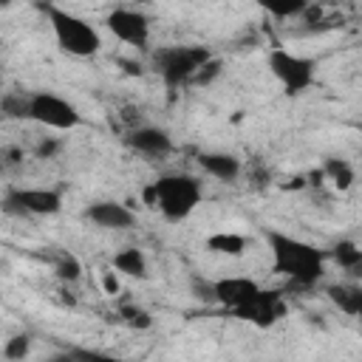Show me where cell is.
Listing matches in <instances>:
<instances>
[{"label": "cell", "mask_w": 362, "mask_h": 362, "mask_svg": "<svg viewBox=\"0 0 362 362\" xmlns=\"http://www.w3.org/2000/svg\"><path fill=\"white\" fill-rule=\"evenodd\" d=\"M263 238L272 252V272L294 280L297 286H314L325 274V252L314 243L280 229H263Z\"/></svg>", "instance_id": "6da1fadb"}, {"label": "cell", "mask_w": 362, "mask_h": 362, "mask_svg": "<svg viewBox=\"0 0 362 362\" xmlns=\"http://www.w3.org/2000/svg\"><path fill=\"white\" fill-rule=\"evenodd\" d=\"M144 198L167 221L178 223L195 212V206L204 198V189H201V181L189 173H164L147 187Z\"/></svg>", "instance_id": "7a4b0ae2"}, {"label": "cell", "mask_w": 362, "mask_h": 362, "mask_svg": "<svg viewBox=\"0 0 362 362\" xmlns=\"http://www.w3.org/2000/svg\"><path fill=\"white\" fill-rule=\"evenodd\" d=\"M40 8H42V14H45L51 31H54L57 45H59L65 54H71V57H93V54L102 48V37H99L96 25H90L88 20H82V17H76V14L65 11V8H59V6H54V3H45V6H40Z\"/></svg>", "instance_id": "3957f363"}, {"label": "cell", "mask_w": 362, "mask_h": 362, "mask_svg": "<svg viewBox=\"0 0 362 362\" xmlns=\"http://www.w3.org/2000/svg\"><path fill=\"white\" fill-rule=\"evenodd\" d=\"M212 54L204 45H164L153 51V68L167 88H181L195 79L198 68Z\"/></svg>", "instance_id": "277c9868"}, {"label": "cell", "mask_w": 362, "mask_h": 362, "mask_svg": "<svg viewBox=\"0 0 362 362\" xmlns=\"http://www.w3.org/2000/svg\"><path fill=\"white\" fill-rule=\"evenodd\" d=\"M266 62H269L272 76L283 85V90L288 96H300L314 85L317 62L311 57H300V54H291L286 48H272Z\"/></svg>", "instance_id": "5b68a950"}, {"label": "cell", "mask_w": 362, "mask_h": 362, "mask_svg": "<svg viewBox=\"0 0 362 362\" xmlns=\"http://www.w3.org/2000/svg\"><path fill=\"white\" fill-rule=\"evenodd\" d=\"M31 122L51 127V130H74L82 124L76 105L62 99L54 90H34L31 93Z\"/></svg>", "instance_id": "8992f818"}, {"label": "cell", "mask_w": 362, "mask_h": 362, "mask_svg": "<svg viewBox=\"0 0 362 362\" xmlns=\"http://www.w3.org/2000/svg\"><path fill=\"white\" fill-rule=\"evenodd\" d=\"M3 209L8 215H57L62 209V195L45 187H11L6 189Z\"/></svg>", "instance_id": "52a82bcc"}, {"label": "cell", "mask_w": 362, "mask_h": 362, "mask_svg": "<svg viewBox=\"0 0 362 362\" xmlns=\"http://www.w3.org/2000/svg\"><path fill=\"white\" fill-rule=\"evenodd\" d=\"M105 25L124 45L147 48V42H150V17L144 11H136V8H113V11H107Z\"/></svg>", "instance_id": "ba28073f"}, {"label": "cell", "mask_w": 362, "mask_h": 362, "mask_svg": "<svg viewBox=\"0 0 362 362\" xmlns=\"http://www.w3.org/2000/svg\"><path fill=\"white\" fill-rule=\"evenodd\" d=\"M283 314H286V303H283L280 291H269V288H260L243 308L235 311V317L249 320V322H255L257 328H269V325H274Z\"/></svg>", "instance_id": "9c48e42d"}, {"label": "cell", "mask_w": 362, "mask_h": 362, "mask_svg": "<svg viewBox=\"0 0 362 362\" xmlns=\"http://www.w3.org/2000/svg\"><path fill=\"white\" fill-rule=\"evenodd\" d=\"M82 218L90 221V223L99 226V229H113V232L130 229V226L136 223L133 209L124 206V204H119V201H93V204L85 206Z\"/></svg>", "instance_id": "30bf717a"}, {"label": "cell", "mask_w": 362, "mask_h": 362, "mask_svg": "<svg viewBox=\"0 0 362 362\" xmlns=\"http://www.w3.org/2000/svg\"><path fill=\"white\" fill-rule=\"evenodd\" d=\"M257 291H260V286L249 277H221V280H215V303L229 308L232 314L238 308H243Z\"/></svg>", "instance_id": "8fae6325"}, {"label": "cell", "mask_w": 362, "mask_h": 362, "mask_svg": "<svg viewBox=\"0 0 362 362\" xmlns=\"http://www.w3.org/2000/svg\"><path fill=\"white\" fill-rule=\"evenodd\" d=\"M127 144H130L139 156H147V158H164V156L173 153V139H170V133L161 130V127H153V124H144V127L130 130Z\"/></svg>", "instance_id": "7c38bea8"}, {"label": "cell", "mask_w": 362, "mask_h": 362, "mask_svg": "<svg viewBox=\"0 0 362 362\" xmlns=\"http://www.w3.org/2000/svg\"><path fill=\"white\" fill-rule=\"evenodd\" d=\"M198 167H201L206 175H212V178H218V181H223V184H235L238 175H240V158L232 156V153H218V150L201 153V156H198Z\"/></svg>", "instance_id": "4fadbf2b"}, {"label": "cell", "mask_w": 362, "mask_h": 362, "mask_svg": "<svg viewBox=\"0 0 362 362\" xmlns=\"http://www.w3.org/2000/svg\"><path fill=\"white\" fill-rule=\"evenodd\" d=\"M328 297H331V303H334L339 311H345V314L362 320V286H354V283H334V286H328Z\"/></svg>", "instance_id": "5bb4252c"}, {"label": "cell", "mask_w": 362, "mask_h": 362, "mask_svg": "<svg viewBox=\"0 0 362 362\" xmlns=\"http://www.w3.org/2000/svg\"><path fill=\"white\" fill-rule=\"evenodd\" d=\"M113 269L119 274H127V277H136V280H144L147 277V257L141 249L136 246H127L122 252L113 255Z\"/></svg>", "instance_id": "9a60e30c"}, {"label": "cell", "mask_w": 362, "mask_h": 362, "mask_svg": "<svg viewBox=\"0 0 362 362\" xmlns=\"http://www.w3.org/2000/svg\"><path fill=\"white\" fill-rule=\"evenodd\" d=\"M331 257L337 260V266L351 274V277H362V249L351 240H339L334 249H331Z\"/></svg>", "instance_id": "2e32d148"}, {"label": "cell", "mask_w": 362, "mask_h": 362, "mask_svg": "<svg viewBox=\"0 0 362 362\" xmlns=\"http://www.w3.org/2000/svg\"><path fill=\"white\" fill-rule=\"evenodd\" d=\"M206 249L212 255H226V257H240L246 252V238L238 232H215L206 238Z\"/></svg>", "instance_id": "e0dca14e"}, {"label": "cell", "mask_w": 362, "mask_h": 362, "mask_svg": "<svg viewBox=\"0 0 362 362\" xmlns=\"http://www.w3.org/2000/svg\"><path fill=\"white\" fill-rule=\"evenodd\" d=\"M0 110L6 119H31V93L6 90L0 99Z\"/></svg>", "instance_id": "ac0fdd59"}, {"label": "cell", "mask_w": 362, "mask_h": 362, "mask_svg": "<svg viewBox=\"0 0 362 362\" xmlns=\"http://www.w3.org/2000/svg\"><path fill=\"white\" fill-rule=\"evenodd\" d=\"M255 6L277 20H291L308 8V0H255Z\"/></svg>", "instance_id": "d6986e66"}, {"label": "cell", "mask_w": 362, "mask_h": 362, "mask_svg": "<svg viewBox=\"0 0 362 362\" xmlns=\"http://www.w3.org/2000/svg\"><path fill=\"white\" fill-rule=\"evenodd\" d=\"M322 175L334 184V189L345 192L351 184H354V167L345 161V158H325L322 164Z\"/></svg>", "instance_id": "ffe728a7"}, {"label": "cell", "mask_w": 362, "mask_h": 362, "mask_svg": "<svg viewBox=\"0 0 362 362\" xmlns=\"http://www.w3.org/2000/svg\"><path fill=\"white\" fill-rule=\"evenodd\" d=\"M28 351H31V339H28L25 334H20V337H11V339L3 345V356H6V359H11V362H17V359H25V356H28Z\"/></svg>", "instance_id": "44dd1931"}, {"label": "cell", "mask_w": 362, "mask_h": 362, "mask_svg": "<svg viewBox=\"0 0 362 362\" xmlns=\"http://www.w3.org/2000/svg\"><path fill=\"white\" fill-rule=\"evenodd\" d=\"M119 317L130 325V328H150V314L144 311V308H139V305H122L119 308Z\"/></svg>", "instance_id": "7402d4cb"}, {"label": "cell", "mask_w": 362, "mask_h": 362, "mask_svg": "<svg viewBox=\"0 0 362 362\" xmlns=\"http://www.w3.org/2000/svg\"><path fill=\"white\" fill-rule=\"evenodd\" d=\"M57 274L62 277V280H76L79 277V272H82V266H79V260L74 257V255H59V260H57Z\"/></svg>", "instance_id": "603a6c76"}, {"label": "cell", "mask_w": 362, "mask_h": 362, "mask_svg": "<svg viewBox=\"0 0 362 362\" xmlns=\"http://www.w3.org/2000/svg\"><path fill=\"white\" fill-rule=\"evenodd\" d=\"M218 74H221V59L209 57V59H206V62L198 68V74H195V79H192V82H195V85H209V82H212Z\"/></svg>", "instance_id": "cb8c5ba5"}, {"label": "cell", "mask_w": 362, "mask_h": 362, "mask_svg": "<svg viewBox=\"0 0 362 362\" xmlns=\"http://www.w3.org/2000/svg\"><path fill=\"white\" fill-rule=\"evenodd\" d=\"M192 294H195V300L215 303V280H201V277H192Z\"/></svg>", "instance_id": "d4e9b609"}, {"label": "cell", "mask_w": 362, "mask_h": 362, "mask_svg": "<svg viewBox=\"0 0 362 362\" xmlns=\"http://www.w3.org/2000/svg\"><path fill=\"white\" fill-rule=\"evenodd\" d=\"M105 291H107V294L119 291V283H116V277H113V274H105Z\"/></svg>", "instance_id": "484cf974"}, {"label": "cell", "mask_w": 362, "mask_h": 362, "mask_svg": "<svg viewBox=\"0 0 362 362\" xmlns=\"http://www.w3.org/2000/svg\"><path fill=\"white\" fill-rule=\"evenodd\" d=\"M11 3H14V0H0V8H8Z\"/></svg>", "instance_id": "4316f807"}]
</instances>
